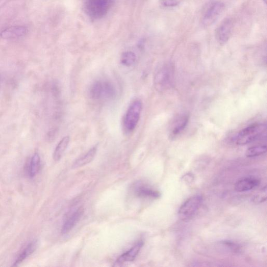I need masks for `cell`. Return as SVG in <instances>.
<instances>
[{"instance_id": "6da1fadb", "label": "cell", "mask_w": 267, "mask_h": 267, "mask_svg": "<svg viewBox=\"0 0 267 267\" xmlns=\"http://www.w3.org/2000/svg\"><path fill=\"white\" fill-rule=\"evenodd\" d=\"M266 125L259 123L251 124L242 130L235 136V143L238 145H245L254 142L265 136Z\"/></svg>"}, {"instance_id": "7a4b0ae2", "label": "cell", "mask_w": 267, "mask_h": 267, "mask_svg": "<svg viewBox=\"0 0 267 267\" xmlns=\"http://www.w3.org/2000/svg\"><path fill=\"white\" fill-rule=\"evenodd\" d=\"M115 3V0H86L84 10L90 18L100 20L107 16Z\"/></svg>"}, {"instance_id": "3957f363", "label": "cell", "mask_w": 267, "mask_h": 267, "mask_svg": "<svg viewBox=\"0 0 267 267\" xmlns=\"http://www.w3.org/2000/svg\"><path fill=\"white\" fill-rule=\"evenodd\" d=\"M143 109V104L135 100L129 106L123 119V128L126 133H131L136 128Z\"/></svg>"}, {"instance_id": "277c9868", "label": "cell", "mask_w": 267, "mask_h": 267, "mask_svg": "<svg viewBox=\"0 0 267 267\" xmlns=\"http://www.w3.org/2000/svg\"><path fill=\"white\" fill-rule=\"evenodd\" d=\"M174 78L173 68L170 64L160 67L154 77V86L159 92H163L170 88Z\"/></svg>"}, {"instance_id": "5b68a950", "label": "cell", "mask_w": 267, "mask_h": 267, "mask_svg": "<svg viewBox=\"0 0 267 267\" xmlns=\"http://www.w3.org/2000/svg\"><path fill=\"white\" fill-rule=\"evenodd\" d=\"M203 202V196L196 195L191 197L182 205L179 210V217L182 221L191 220L198 212Z\"/></svg>"}, {"instance_id": "8992f818", "label": "cell", "mask_w": 267, "mask_h": 267, "mask_svg": "<svg viewBox=\"0 0 267 267\" xmlns=\"http://www.w3.org/2000/svg\"><path fill=\"white\" fill-rule=\"evenodd\" d=\"M225 5L219 2L210 5L205 11L202 19V23L204 26L213 24L221 16L225 9Z\"/></svg>"}, {"instance_id": "52a82bcc", "label": "cell", "mask_w": 267, "mask_h": 267, "mask_svg": "<svg viewBox=\"0 0 267 267\" xmlns=\"http://www.w3.org/2000/svg\"><path fill=\"white\" fill-rule=\"evenodd\" d=\"M233 31V22L230 19L223 21L218 27L216 37L221 45L226 44L230 39Z\"/></svg>"}, {"instance_id": "ba28073f", "label": "cell", "mask_w": 267, "mask_h": 267, "mask_svg": "<svg viewBox=\"0 0 267 267\" xmlns=\"http://www.w3.org/2000/svg\"><path fill=\"white\" fill-rule=\"evenodd\" d=\"M259 184V179L253 176L245 177L236 182L234 189L237 192H245L254 189Z\"/></svg>"}, {"instance_id": "9c48e42d", "label": "cell", "mask_w": 267, "mask_h": 267, "mask_svg": "<svg viewBox=\"0 0 267 267\" xmlns=\"http://www.w3.org/2000/svg\"><path fill=\"white\" fill-rule=\"evenodd\" d=\"M144 242L142 241L138 242L133 247L128 251L124 253L120 256L115 263V266H119L121 264L126 262H131L135 260L139 254V251L141 250Z\"/></svg>"}, {"instance_id": "30bf717a", "label": "cell", "mask_w": 267, "mask_h": 267, "mask_svg": "<svg viewBox=\"0 0 267 267\" xmlns=\"http://www.w3.org/2000/svg\"><path fill=\"white\" fill-rule=\"evenodd\" d=\"M41 166V159L38 153H35L33 156L28 160L25 166V172L29 177L35 176L40 170Z\"/></svg>"}, {"instance_id": "8fae6325", "label": "cell", "mask_w": 267, "mask_h": 267, "mask_svg": "<svg viewBox=\"0 0 267 267\" xmlns=\"http://www.w3.org/2000/svg\"><path fill=\"white\" fill-rule=\"evenodd\" d=\"M90 95L92 99L94 100H106V82L101 80L94 82L90 87Z\"/></svg>"}, {"instance_id": "7c38bea8", "label": "cell", "mask_w": 267, "mask_h": 267, "mask_svg": "<svg viewBox=\"0 0 267 267\" xmlns=\"http://www.w3.org/2000/svg\"><path fill=\"white\" fill-rule=\"evenodd\" d=\"M83 213L84 209L81 207L75 211L64 222L62 228V233L65 234L71 231L80 220Z\"/></svg>"}, {"instance_id": "4fadbf2b", "label": "cell", "mask_w": 267, "mask_h": 267, "mask_svg": "<svg viewBox=\"0 0 267 267\" xmlns=\"http://www.w3.org/2000/svg\"><path fill=\"white\" fill-rule=\"evenodd\" d=\"M189 121V116L182 115L177 117L173 122L170 130V137L175 138L184 131L186 128Z\"/></svg>"}, {"instance_id": "5bb4252c", "label": "cell", "mask_w": 267, "mask_h": 267, "mask_svg": "<svg viewBox=\"0 0 267 267\" xmlns=\"http://www.w3.org/2000/svg\"><path fill=\"white\" fill-rule=\"evenodd\" d=\"M28 29L23 26H14L5 29L0 33V36L5 39H17L24 36Z\"/></svg>"}, {"instance_id": "9a60e30c", "label": "cell", "mask_w": 267, "mask_h": 267, "mask_svg": "<svg viewBox=\"0 0 267 267\" xmlns=\"http://www.w3.org/2000/svg\"><path fill=\"white\" fill-rule=\"evenodd\" d=\"M97 151V147L94 146L90 149L85 154L78 158L73 163V168H76L91 163L95 158Z\"/></svg>"}, {"instance_id": "2e32d148", "label": "cell", "mask_w": 267, "mask_h": 267, "mask_svg": "<svg viewBox=\"0 0 267 267\" xmlns=\"http://www.w3.org/2000/svg\"><path fill=\"white\" fill-rule=\"evenodd\" d=\"M70 141L69 136L64 137L57 145L53 153V159L55 161H59L63 156Z\"/></svg>"}, {"instance_id": "e0dca14e", "label": "cell", "mask_w": 267, "mask_h": 267, "mask_svg": "<svg viewBox=\"0 0 267 267\" xmlns=\"http://www.w3.org/2000/svg\"><path fill=\"white\" fill-rule=\"evenodd\" d=\"M37 243L36 241H33L28 244L26 248L22 252L18 257L13 266H17L21 263L27 257H29L35 251L37 248Z\"/></svg>"}, {"instance_id": "ac0fdd59", "label": "cell", "mask_w": 267, "mask_h": 267, "mask_svg": "<svg viewBox=\"0 0 267 267\" xmlns=\"http://www.w3.org/2000/svg\"><path fill=\"white\" fill-rule=\"evenodd\" d=\"M136 194L140 198L151 199H158L161 195L158 191L144 187L137 188L136 189Z\"/></svg>"}, {"instance_id": "d6986e66", "label": "cell", "mask_w": 267, "mask_h": 267, "mask_svg": "<svg viewBox=\"0 0 267 267\" xmlns=\"http://www.w3.org/2000/svg\"><path fill=\"white\" fill-rule=\"evenodd\" d=\"M266 151V145H258L249 148L246 151L245 154L248 158H254L262 155Z\"/></svg>"}, {"instance_id": "ffe728a7", "label": "cell", "mask_w": 267, "mask_h": 267, "mask_svg": "<svg viewBox=\"0 0 267 267\" xmlns=\"http://www.w3.org/2000/svg\"><path fill=\"white\" fill-rule=\"evenodd\" d=\"M135 54L132 51H126L122 53L121 57V63L125 66H132L136 62Z\"/></svg>"}, {"instance_id": "44dd1931", "label": "cell", "mask_w": 267, "mask_h": 267, "mask_svg": "<svg viewBox=\"0 0 267 267\" xmlns=\"http://www.w3.org/2000/svg\"><path fill=\"white\" fill-rule=\"evenodd\" d=\"M266 189L264 187L260 192V193L254 197L252 199V202L254 203L259 204L261 203L266 200Z\"/></svg>"}, {"instance_id": "7402d4cb", "label": "cell", "mask_w": 267, "mask_h": 267, "mask_svg": "<svg viewBox=\"0 0 267 267\" xmlns=\"http://www.w3.org/2000/svg\"><path fill=\"white\" fill-rule=\"evenodd\" d=\"M222 244L226 246L229 250L234 253H238L241 251L240 246L237 244L230 241H225Z\"/></svg>"}, {"instance_id": "603a6c76", "label": "cell", "mask_w": 267, "mask_h": 267, "mask_svg": "<svg viewBox=\"0 0 267 267\" xmlns=\"http://www.w3.org/2000/svg\"><path fill=\"white\" fill-rule=\"evenodd\" d=\"M184 0H160V4L163 7H174L180 5Z\"/></svg>"}, {"instance_id": "cb8c5ba5", "label": "cell", "mask_w": 267, "mask_h": 267, "mask_svg": "<svg viewBox=\"0 0 267 267\" xmlns=\"http://www.w3.org/2000/svg\"><path fill=\"white\" fill-rule=\"evenodd\" d=\"M263 2L264 3V4H266V0H263Z\"/></svg>"}]
</instances>
